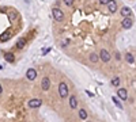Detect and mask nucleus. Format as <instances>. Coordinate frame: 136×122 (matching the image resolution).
Returning <instances> with one entry per match:
<instances>
[{"label": "nucleus", "mask_w": 136, "mask_h": 122, "mask_svg": "<svg viewBox=\"0 0 136 122\" xmlns=\"http://www.w3.org/2000/svg\"><path fill=\"white\" fill-rule=\"evenodd\" d=\"M112 85L113 87H118V85H120V77H114L112 80Z\"/></svg>", "instance_id": "18"}, {"label": "nucleus", "mask_w": 136, "mask_h": 122, "mask_svg": "<svg viewBox=\"0 0 136 122\" xmlns=\"http://www.w3.org/2000/svg\"><path fill=\"white\" fill-rule=\"evenodd\" d=\"M8 16H10V19H11V20H15L16 18H18V14H16L15 10H11V11L8 12Z\"/></svg>", "instance_id": "15"}, {"label": "nucleus", "mask_w": 136, "mask_h": 122, "mask_svg": "<svg viewBox=\"0 0 136 122\" xmlns=\"http://www.w3.org/2000/svg\"><path fill=\"white\" fill-rule=\"evenodd\" d=\"M99 56H101V60L104 61V62H109V61H110V53L108 52V50L102 49L99 52Z\"/></svg>", "instance_id": "3"}, {"label": "nucleus", "mask_w": 136, "mask_h": 122, "mask_svg": "<svg viewBox=\"0 0 136 122\" xmlns=\"http://www.w3.org/2000/svg\"><path fill=\"white\" fill-rule=\"evenodd\" d=\"M41 99H31V100L29 102V107H31V109H37V107H40L41 106Z\"/></svg>", "instance_id": "6"}, {"label": "nucleus", "mask_w": 136, "mask_h": 122, "mask_svg": "<svg viewBox=\"0 0 136 122\" xmlns=\"http://www.w3.org/2000/svg\"><path fill=\"white\" fill-rule=\"evenodd\" d=\"M69 106H71L72 109H76V107H78V99H76V95H72L71 98H69Z\"/></svg>", "instance_id": "10"}, {"label": "nucleus", "mask_w": 136, "mask_h": 122, "mask_svg": "<svg viewBox=\"0 0 136 122\" xmlns=\"http://www.w3.org/2000/svg\"><path fill=\"white\" fill-rule=\"evenodd\" d=\"M116 58H117V60H120V58H121V56H120V53H117V54H116Z\"/></svg>", "instance_id": "24"}, {"label": "nucleus", "mask_w": 136, "mask_h": 122, "mask_svg": "<svg viewBox=\"0 0 136 122\" xmlns=\"http://www.w3.org/2000/svg\"><path fill=\"white\" fill-rule=\"evenodd\" d=\"M26 77L29 79V80H34V79L37 77V71H36V69H33V68L27 69V72H26Z\"/></svg>", "instance_id": "5"}, {"label": "nucleus", "mask_w": 136, "mask_h": 122, "mask_svg": "<svg viewBox=\"0 0 136 122\" xmlns=\"http://www.w3.org/2000/svg\"><path fill=\"white\" fill-rule=\"evenodd\" d=\"M59 94L61 98H65V96L68 95V85L65 84V83H60L59 85Z\"/></svg>", "instance_id": "1"}, {"label": "nucleus", "mask_w": 136, "mask_h": 122, "mask_svg": "<svg viewBox=\"0 0 136 122\" xmlns=\"http://www.w3.org/2000/svg\"><path fill=\"white\" fill-rule=\"evenodd\" d=\"M41 87H42V90H44V91H48V90H49V87H50V80H49V77H44V79H42Z\"/></svg>", "instance_id": "7"}, {"label": "nucleus", "mask_w": 136, "mask_h": 122, "mask_svg": "<svg viewBox=\"0 0 136 122\" xmlns=\"http://www.w3.org/2000/svg\"><path fill=\"white\" fill-rule=\"evenodd\" d=\"M125 58H127V62H128V64H133V61H135V58H133V54H131V53H127Z\"/></svg>", "instance_id": "16"}, {"label": "nucleus", "mask_w": 136, "mask_h": 122, "mask_svg": "<svg viewBox=\"0 0 136 122\" xmlns=\"http://www.w3.org/2000/svg\"><path fill=\"white\" fill-rule=\"evenodd\" d=\"M4 58H6V61H8V62H14V60H15L12 53H4Z\"/></svg>", "instance_id": "11"}, {"label": "nucleus", "mask_w": 136, "mask_h": 122, "mask_svg": "<svg viewBox=\"0 0 136 122\" xmlns=\"http://www.w3.org/2000/svg\"><path fill=\"white\" fill-rule=\"evenodd\" d=\"M121 14L124 15L125 18H127V16H131V8H129V7H124V8L121 10Z\"/></svg>", "instance_id": "13"}, {"label": "nucleus", "mask_w": 136, "mask_h": 122, "mask_svg": "<svg viewBox=\"0 0 136 122\" xmlns=\"http://www.w3.org/2000/svg\"><path fill=\"white\" fill-rule=\"evenodd\" d=\"M49 50H50V48H46V49H45V50H44V54H46V53H48V52H49Z\"/></svg>", "instance_id": "23"}, {"label": "nucleus", "mask_w": 136, "mask_h": 122, "mask_svg": "<svg viewBox=\"0 0 136 122\" xmlns=\"http://www.w3.org/2000/svg\"><path fill=\"white\" fill-rule=\"evenodd\" d=\"M53 16H54V20H57V22H61L64 19V14H63V11L60 8H53Z\"/></svg>", "instance_id": "2"}, {"label": "nucleus", "mask_w": 136, "mask_h": 122, "mask_svg": "<svg viewBox=\"0 0 136 122\" xmlns=\"http://www.w3.org/2000/svg\"><path fill=\"white\" fill-rule=\"evenodd\" d=\"M108 8H109V11L112 12H116L117 11V3H116L114 0H109V1H108Z\"/></svg>", "instance_id": "8"}, {"label": "nucleus", "mask_w": 136, "mask_h": 122, "mask_svg": "<svg viewBox=\"0 0 136 122\" xmlns=\"http://www.w3.org/2000/svg\"><path fill=\"white\" fill-rule=\"evenodd\" d=\"M79 118L80 119H86L87 118V111L83 110V109H80L79 110Z\"/></svg>", "instance_id": "17"}, {"label": "nucleus", "mask_w": 136, "mask_h": 122, "mask_svg": "<svg viewBox=\"0 0 136 122\" xmlns=\"http://www.w3.org/2000/svg\"><path fill=\"white\" fill-rule=\"evenodd\" d=\"M10 37H11V31H6L0 35V41H7Z\"/></svg>", "instance_id": "12"}, {"label": "nucleus", "mask_w": 136, "mask_h": 122, "mask_svg": "<svg viewBox=\"0 0 136 122\" xmlns=\"http://www.w3.org/2000/svg\"><path fill=\"white\" fill-rule=\"evenodd\" d=\"M113 102L116 103V106H117V107H120V109L122 107V106H121V103H120V102L117 100V98H116V96H113Z\"/></svg>", "instance_id": "20"}, {"label": "nucleus", "mask_w": 136, "mask_h": 122, "mask_svg": "<svg viewBox=\"0 0 136 122\" xmlns=\"http://www.w3.org/2000/svg\"><path fill=\"white\" fill-rule=\"evenodd\" d=\"M121 24H122L124 29H131L132 24H133V20L131 19V16H127V18H124V20L121 22Z\"/></svg>", "instance_id": "4"}, {"label": "nucleus", "mask_w": 136, "mask_h": 122, "mask_svg": "<svg viewBox=\"0 0 136 122\" xmlns=\"http://www.w3.org/2000/svg\"><path fill=\"white\" fill-rule=\"evenodd\" d=\"M87 122H90V121H87Z\"/></svg>", "instance_id": "26"}, {"label": "nucleus", "mask_w": 136, "mask_h": 122, "mask_svg": "<svg viewBox=\"0 0 136 122\" xmlns=\"http://www.w3.org/2000/svg\"><path fill=\"white\" fill-rule=\"evenodd\" d=\"M3 92V87H1V84H0V94Z\"/></svg>", "instance_id": "25"}, {"label": "nucleus", "mask_w": 136, "mask_h": 122, "mask_svg": "<svg viewBox=\"0 0 136 122\" xmlns=\"http://www.w3.org/2000/svg\"><path fill=\"white\" fill-rule=\"evenodd\" d=\"M108 1H109V0H99L101 4H108Z\"/></svg>", "instance_id": "22"}, {"label": "nucleus", "mask_w": 136, "mask_h": 122, "mask_svg": "<svg viewBox=\"0 0 136 122\" xmlns=\"http://www.w3.org/2000/svg\"><path fill=\"white\" fill-rule=\"evenodd\" d=\"M117 95L120 96L122 100H127V99H128V92H127V90H125V88H118Z\"/></svg>", "instance_id": "9"}, {"label": "nucleus", "mask_w": 136, "mask_h": 122, "mask_svg": "<svg viewBox=\"0 0 136 122\" xmlns=\"http://www.w3.org/2000/svg\"><path fill=\"white\" fill-rule=\"evenodd\" d=\"M63 1L65 3V6H72L74 4V0H63Z\"/></svg>", "instance_id": "21"}, {"label": "nucleus", "mask_w": 136, "mask_h": 122, "mask_svg": "<svg viewBox=\"0 0 136 122\" xmlns=\"http://www.w3.org/2000/svg\"><path fill=\"white\" fill-rule=\"evenodd\" d=\"M25 45H26V39H25V38H21V39L16 42V48H18V49H22Z\"/></svg>", "instance_id": "14"}, {"label": "nucleus", "mask_w": 136, "mask_h": 122, "mask_svg": "<svg viewBox=\"0 0 136 122\" xmlns=\"http://www.w3.org/2000/svg\"><path fill=\"white\" fill-rule=\"evenodd\" d=\"M90 61H91V62H97V61H98V56L95 54V53H91V54H90Z\"/></svg>", "instance_id": "19"}]
</instances>
